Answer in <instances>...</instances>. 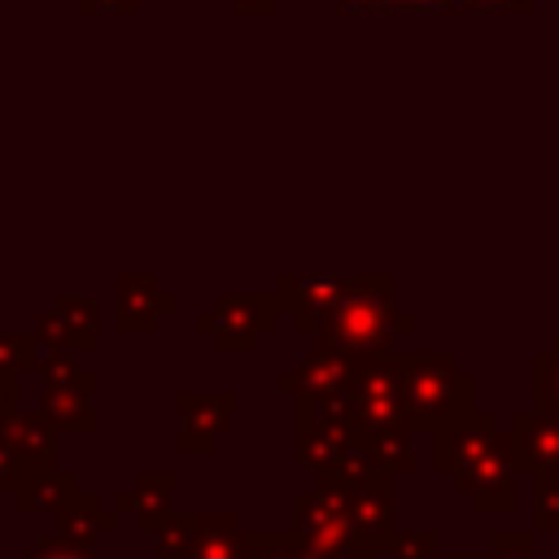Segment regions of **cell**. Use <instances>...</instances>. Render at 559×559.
Listing matches in <instances>:
<instances>
[{"mask_svg":"<svg viewBox=\"0 0 559 559\" xmlns=\"http://www.w3.org/2000/svg\"><path fill=\"white\" fill-rule=\"evenodd\" d=\"M432 459H437L441 472L454 476L459 493H472L476 511H485V515L511 511L515 472L520 467H515V454H511V437L498 432L493 415L476 411L472 419H463L450 432H441Z\"/></svg>","mask_w":559,"mask_h":559,"instance_id":"obj_1","label":"cell"},{"mask_svg":"<svg viewBox=\"0 0 559 559\" xmlns=\"http://www.w3.org/2000/svg\"><path fill=\"white\" fill-rule=\"evenodd\" d=\"M406 328H411V314L393 310L389 275L349 280L341 301L323 314V341L341 354H362V358H380Z\"/></svg>","mask_w":559,"mask_h":559,"instance_id":"obj_2","label":"cell"},{"mask_svg":"<svg viewBox=\"0 0 559 559\" xmlns=\"http://www.w3.org/2000/svg\"><path fill=\"white\" fill-rule=\"evenodd\" d=\"M397 371H402V393H406L415 432L441 437L454 424L476 415L472 411L476 380L450 354H411V358H397Z\"/></svg>","mask_w":559,"mask_h":559,"instance_id":"obj_3","label":"cell"},{"mask_svg":"<svg viewBox=\"0 0 559 559\" xmlns=\"http://www.w3.org/2000/svg\"><path fill=\"white\" fill-rule=\"evenodd\" d=\"M332 485V480H323ZM341 489V502H345V515H349V528H354V542L376 550V546H393V502H389V476L380 480H367V485H336Z\"/></svg>","mask_w":559,"mask_h":559,"instance_id":"obj_4","label":"cell"},{"mask_svg":"<svg viewBox=\"0 0 559 559\" xmlns=\"http://www.w3.org/2000/svg\"><path fill=\"white\" fill-rule=\"evenodd\" d=\"M511 454L520 472H559V415L520 411L511 419Z\"/></svg>","mask_w":559,"mask_h":559,"instance_id":"obj_5","label":"cell"},{"mask_svg":"<svg viewBox=\"0 0 559 559\" xmlns=\"http://www.w3.org/2000/svg\"><path fill=\"white\" fill-rule=\"evenodd\" d=\"M183 559H249V542L231 520H183Z\"/></svg>","mask_w":559,"mask_h":559,"instance_id":"obj_6","label":"cell"},{"mask_svg":"<svg viewBox=\"0 0 559 559\" xmlns=\"http://www.w3.org/2000/svg\"><path fill=\"white\" fill-rule=\"evenodd\" d=\"M70 498H74V480L57 476V472H52V463H48V467L26 472V480H22V489H17L22 511H61Z\"/></svg>","mask_w":559,"mask_h":559,"instance_id":"obj_7","label":"cell"},{"mask_svg":"<svg viewBox=\"0 0 559 559\" xmlns=\"http://www.w3.org/2000/svg\"><path fill=\"white\" fill-rule=\"evenodd\" d=\"M61 520H66V542H74V546H92L100 533H109L114 528V515L105 511V507H96L92 498H70L66 507H61Z\"/></svg>","mask_w":559,"mask_h":559,"instance_id":"obj_8","label":"cell"},{"mask_svg":"<svg viewBox=\"0 0 559 559\" xmlns=\"http://www.w3.org/2000/svg\"><path fill=\"white\" fill-rule=\"evenodd\" d=\"M533 411L559 415V336L546 354L533 358Z\"/></svg>","mask_w":559,"mask_h":559,"instance_id":"obj_9","label":"cell"},{"mask_svg":"<svg viewBox=\"0 0 559 559\" xmlns=\"http://www.w3.org/2000/svg\"><path fill=\"white\" fill-rule=\"evenodd\" d=\"M533 524L542 533H559V472L533 476Z\"/></svg>","mask_w":559,"mask_h":559,"instance_id":"obj_10","label":"cell"},{"mask_svg":"<svg viewBox=\"0 0 559 559\" xmlns=\"http://www.w3.org/2000/svg\"><path fill=\"white\" fill-rule=\"evenodd\" d=\"M389 555H393V559H441L437 537L424 533V528H415V533H397L393 546H389Z\"/></svg>","mask_w":559,"mask_h":559,"instance_id":"obj_11","label":"cell"},{"mask_svg":"<svg viewBox=\"0 0 559 559\" xmlns=\"http://www.w3.org/2000/svg\"><path fill=\"white\" fill-rule=\"evenodd\" d=\"M485 559H537V555H533V533H524V528H502V533L493 537V550H489Z\"/></svg>","mask_w":559,"mask_h":559,"instance_id":"obj_12","label":"cell"},{"mask_svg":"<svg viewBox=\"0 0 559 559\" xmlns=\"http://www.w3.org/2000/svg\"><path fill=\"white\" fill-rule=\"evenodd\" d=\"M537 0H459V9H480V13H528Z\"/></svg>","mask_w":559,"mask_h":559,"instance_id":"obj_13","label":"cell"},{"mask_svg":"<svg viewBox=\"0 0 559 559\" xmlns=\"http://www.w3.org/2000/svg\"><path fill=\"white\" fill-rule=\"evenodd\" d=\"M31 559H87V550L74 546V542H48V546H39Z\"/></svg>","mask_w":559,"mask_h":559,"instance_id":"obj_14","label":"cell"},{"mask_svg":"<svg viewBox=\"0 0 559 559\" xmlns=\"http://www.w3.org/2000/svg\"><path fill=\"white\" fill-rule=\"evenodd\" d=\"M345 4H419V9H459V0H345Z\"/></svg>","mask_w":559,"mask_h":559,"instance_id":"obj_15","label":"cell"},{"mask_svg":"<svg viewBox=\"0 0 559 559\" xmlns=\"http://www.w3.org/2000/svg\"><path fill=\"white\" fill-rule=\"evenodd\" d=\"M22 345H26V341H4V336H0V371H22V367L13 362V349H22Z\"/></svg>","mask_w":559,"mask_h":559,"instance_id":"obj_16","label":"cell"},{"mask_svg":"<svg viewBox=\"0 0 559 559\" xmlns=\"http://www.w3.org/2000/svg\"><path fill=\"white\" fill-rule=\"evenodd\" d=\"M441 559H485V555H472V550H441Z\"/></svg>","mask_w":559,"mask_h":559,"instance_id":"obj_17","label":"cell"}]
</instances>
